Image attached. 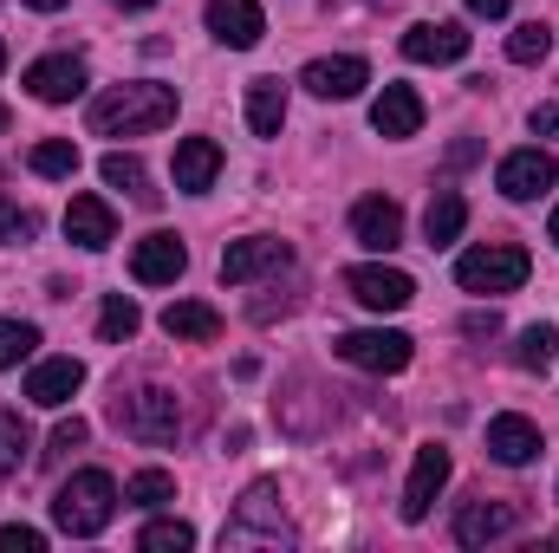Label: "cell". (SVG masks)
Segmentation results:
<instances>
[{"label": "cell", "instance_id": "cell-1", "mask_svg": "<svg viewBox=\"0 0 559 553\" xmlns=\"http://www.w3.org/2000/svg\"><path fill=\"white\" fill-rule=\"evenodd\" d=\"M169 118H176V85H156V79L118 85V92H105V98L85 111L92 138H150V131H163Z\"/></svg>", "mask_w": 559, "mask_h": 553}, {"label": "cell", "instance_id": "cell-2", "mask_svg": "<svg viewBox=\"0 0 559 553\" xmlns=\"http://www.w3.org/2000/svg\"><path fill=\"white\" fill-rule=\"evenodd\" d=\"M118 502H124V495H118V482H111L105 469H79V475L59 482V495H52V528L72 534V541H92V534L111 528Z\"/></svg>", "mask_w": 559, "mask_h": 553}, {"label": "cell", "instance_id": "cell-3", "mask_svg": "<svg viewBox=\"0 0 559 553\" xmlns=\"http://www.w3.org/2000/svg\"><path fill=\"white\" fill-rule=\"evenodd\" d=\"M534 274V261H527V248H514V242H481V248H468L462 261H455V286L462 293H514V286H527Z\"/></svg>", "mask_w": 559, "mask_h": 553}, {"label": "cell", "instance_id": "cell-4", "mask_svg": "<svg viewBox=\"0 0 559 553\" xmlns=\"http://www.w3.org/2000/svg\"><path fill=\"white\" fill-rule=\"evenodd\" d=\"M111 423L124 430V436H138L150 449H163V443H176V430H182V411H176V391H131V398H118L111 404Z\"/></svg>", "mask_w": 559, "mask_h": 553}, {"label": "cell", "instance_id": "cell-5", "mask_svg": "<svg viewBox=\"0 0 559 553\" xmlns=\"http://www.w3.org/2000/svg\"><path fill=\"white\" fill-rule=\"evenodd\" d=\"M332 352L345 358V365H358V372H378V378H397L404 365H411V332H391V326H365V332H338L332 339Z\"/></svg>", "mask_w": 559, "mask_h": 553}, {"label": "cell", "instance_id": "cell-6", "mask_svg": "<svg viewBox=\"0 0 559 553\" xmlns=\"http://www.w3.org/2000/svg\"><path fill=\"white\" fill-rule=\"evenodd\" d=\"M280 489L274 482H254V489H248V495H241V508H235V521H228V534H222V541H228V548H241V541H293V534H286V521H280V502H274Z\"/></svg>", "mask_w": 559, "mask_h": 553}, {"label": "cell", "instance_id": "cell-7", "mask_svg": "<svg viewBox=\"0 0 559 553\" xmlns=\"http://www.w3.org/2000/svg\"><path fill=\"white\" fill-rule=\"evenodd\" d=\"M345 293L358 299V306H371V313H404L411 299H417V280L404 274V268H345Z\"/></svg>", "mask_w": 559, "mask_h": 553}, {"label": "cell", "instance_id": "cell-8", "mask_svg": "<svg viewBox=\"0 0 559 553\" xmlns=\"http://www.w3.org/2000/svg\"><path fill=\"white\" fill-rule=\"evenodd\" d=\"M442 482H449V449H442V443H423L417 462H411V482H404V502H397V515H404L411 528L429 521V508H436Z\"/></svg>", "mask_w": 559, "mask_h": 553}, {"label": "cell", "instance_id": "cell-9", "mask_svg": "<svg viewBox=\"0 0 559 553\" xmlns=\"http://www.w3.org/2000/svg\"><path fill=\"white\" fill-rule=\"evenodd\" d=\"M495 183H501V196L508 202H534L540 189H554L559 183V163H554V150H514V156H501V169H495Z\"/></svg>", "mask_w": 559, "mask_h": 553}, {"label": "cell", "instance_id": "cell-10", "mask_svg": "<svg viewBox=\"0 0 559 553\" xmlns=\"http://www.w3.org/2000/svg\"><path fill=\"white\" fill-rule=\"evenodd\" d=\"M280 268H293V248L274 242V235H248V242H228V248H222V280H228V286L280 274Z\"/></svg>", "mask_w": 559, "mask_h": 553}, {"label": "cell", "instance_id": "cell-11", "mask_svg": "<svg viewBox=\"0 0 559 553\" xmlns=\"http://www.w3.org/2000/svg\"><path fill=\"white\" fill-rule=\"evenodd\" d=\"M404 59H417V66H455V59H468V26L462 20H417L404 33Z\"/></svg>", "mask_w": 559, "mask_h": 553}, {"label": "cell", "instance_id": "cell-12", "mask_svg": "<svg viewBox=\"0 0 559 553\" xmlns=\"http://www.w3.org/2000/svg\"><path fill=\"white\" fill-rule=\"evenodd\" d=\"M26 92L39 105H72L85 92V59L79 52H52V59H33L26 66Z\"/></svg>", "mask_w": 559, "mask_h": 553}, {"label": "cell", "instance_id": "cell-13", "mask_svg": "<svg viewBox=\"0 0 559 553\" xmlns=\"http://www.w3.org/2000/svg\"><path fill=\"white\" fill-rule=\"evenodd\" d=\"M540 449H547V443H540V423H534V416L501 411L495 423H488V456H495L501 469H527Z\"/></svg>", "mask_w": 559, "mask_h": 553}, {"label": "cell", "instance_id": "cell-14", "mask_svg": "<svg viewBox=\"0 0 559 553\" xmlns=\"http://www.w3.org/2000/svg\"><path fill=\"white\" fill-rule=\"evenodd\" d=\"M299 85H306L312 98H358V92L371 85V66H365L358 52H338V59H312V66L299 72Z\"/></svg>", "mask_w": 559, "mask_h": 553}, {"label": "cell", "instance_id": "cell-15", "mask_svg": "<svg viewBox=\"0 0 559 553\" xmlns=\"http://www.w3.org/2000/svg\"><path fill=\"white\" fill-rule=\"evenodd\" d=\"M352 235H358V248L391 255L404 242V209L391 196H365V202H352Z\"/></svg>", "mask_w": 559, "mask_h": 553}, {"label": "cell", "instance_id": "cell-16", "mask_svg": "<svg viewBox=\"0 0 559 553\" xmlns=\"http://www.w3.org/2000/svg\"><path fill=\"white\" fill-rule=\"evenodd\" d=\"M182 268H189V248L176 235H143L138 248H131V280L138 286H176Z\"/></svg>", "mask_w": 559, "mask_h": 553}, {"label": "cell", "instance_id": "cell-17", "mask_svg": "<svg viewBox=\"0 0 559 553\" xmlns=\"http://www.w3.org/2000/svg\"><path fill=\"white\" fill-rule=\"evenodd\" d=\"M79 385H85V365H79V358H39V365L26 372V404L59 411V404L79 398Z\"/></svg>", "mask_w": 559, "mask_h": 553}, {"label": "cell", "instance_id": "cell-18", "mask_svg": "<svg viewBox=\"0 0 559 553\" xmlns=\"http://www.w3.org/2000/svg\"><path fill=\"white\" fill-rule=\"evenodd\" d=\"M514 528H521V502H468L455 515V541L462 548H488V541H501Z\"/></svg>", "mask_w": 559, "mask_h": 553}, {"label": "cell", "instance_id": "cell-19", "mask_svg": "<svg viewBox=\"0 0 559 553\" xmlns=\"http://www.w3.org/2000/svg\"><path fill=\"white\" fill-rule=\"evenodd\" d=\"M176 189L182 196H209L215 189V176H222V143L215 138H182L176 143Z\"/></svg>", "mask_w": 559, "mask_h": 553}, {"label": "cell", "instance_id": "cell-20", "mask_svg": "<svg viewBox=\"0 0 559 553\" xmlns=\"http://www.w3.org/2000/svg\"><path fill=\"white\" fill-rule=\"evenodd\" d=\"M209 33H215L222 46L248 52V46H261L267 20H261V7H254V0H209Z\"/></svg>", "mask_w": 559, "mask_h": 553}, {"label": "cell", "instance_id": "cell-21", "mask_svg": "<svg viewBox=\"0 0 559 553\" xmlns=\"http://www.w3.org/2000/svg\"><path fill=\"white\" fill-rule=\"evenodd\" d=\"M371 131H378V138H417V131H423L417 85H384V92H378V105H371Z\"/></svg>", "mask_w": 559, "mask_h": 553}, {"label": "cell", "instance_id": "cell-22", "mask_svg": "<svg viewBox=\"0 0 559 553\" xmlns=\"http://www.w3.org/2000/svg\"><path fill=\"white\" fill-rule=\"evenodd\" d=\"M66 235L79 242V248H111L118 242V215H111V202L105 196H72V209H66Z\"/></svg>", "mask_w": 559, "mask_h": 553}, {"label": "cell", "instance_id": "cell-23", "mask_svg": "<svg viewBox=\"0 0 559 553\" xmlns=\"http://www.w3.org/2000/svg\"><path fill=\"white\" fill-rule=\"evenodd\" d=\"M163 332L169 339H189V345H209V339H222V313L209 299H176L163 313Z\"/></svg>", "mask_w": 559, "mask_h": 553}, {"label": "cell", "instance_id": "cell-24", "mask_svg": "<svg viewBox=\"0 0 559 553\" xmlns=\"http://www.w3.org/2000/svg\"><path fill=\"white\" fill-rule=\"evenodd\" d=\"M462 228H468V202H462L455 189H436L429 209H423V235H429V248H449Z\"/></svg>", "mask_w": 559, "mask_h": 553}, {"label": "cell", "instance_id": "cell-25", "mask_svg": "<svg viewBox=\"0 0 559 553\" xmlns=\"http://www.w3.org/2000/svg\"><path fill=\"white\" fill-rule=\"evenodd\" d=\"M248 125H254V138H280V125H286V85L280 79L248 85Z\"/></svg>", "mask_w": 559, "mask_h": 553}, {"label": "cell", "instance_id": "cell-26", "mask_svg": "<svg viewBox=\"0 0 559 553\" xmlns=\"http://www.w3.org/2000/svg\"><path fill=\"white\" fill-rule=\"evenodd\" d=\"M138 326H143L138 299H131V293H105V306H98V339H105V345H124V339H138Z\"/></svg>", "mask_w": 559, "mask_h": 553}, {"label": "cell", "instance_id": "cell-27", "mask_svg": "<svg viewBox=\"0 0 559 553\" xmlns=\"http://www.w3.org/2000/svg\"><path fill=\"white\" fill-rule=\"evenodd\" d=\"M98 169H105V183H111V189H131L138 202H156V189H150V169H143L131 150H111Z\"/></svg>", "mask_w": 559, "mask_h": 553}, {"label": "cell", "instance_id": "cell-28", "mask_svg": "<svg viewBox=\"0 0 559 553\" xmlns=\"http://www.w3.org/2000/svg\"><path fill=\"white\" fill-rule=\"evenodd\" d=\"M124 502H131V508H163V502H176V475H169V469H138V475L124 482Z\"/></svg>", "mask_w": 559, "mask_h": 553}, {"label": "cell", "instance_id": "cell-29", "mask_svg": "<svg viewBox=\"0 0 559 553\" xmlns=\"http://www.w3.org/2000/svg\"><path fill=\"white\" fill-rule=\"evenodd\" d=\"M554 352H559V332L540 319V326H527V332H521L514 365H521V372H547V365H554Z\"/></svg>", "mask_w": 559, "mask_h": 553}, {"label": "cell", "instance_id": "cell-30", "mask_svg": "<svg viewBox=\"0 0 559 553\" xmlns=\"http://www.w3.org/2000/svg\"><path fill=\"white\" fill-rule=\"evenodd\" d=\"M33 176H79V143H66V138H46V143H33Z\"/></svg>", "mask_w": 559, "mask_h": 553}, {"label": "cell", "instance_id": "cell-31", "mask_svg": "<svg viewBox=\"0 0 559 553\" xmlns=\"http://www.w3.org/2000/svg\"><path fill=\"white\" fill-rule=\"evenodd\" d=\"M547 52H554V33H547L540 20H527V26L508 33V59H514V66H540Z\"/></svg>", "mask_w": 559, "mask_h": 553}, {"label": "cell", "instance_id": "cell-32", "mask_svg": "<svg viewBox=\"0 0 559 553\" xmlns=\"http://www.w3.org/2000/svg\"><path fill=\"white\" fill-rule=\"evenodd\" d=\"M33 345H39V332H33L26 319H0V372L26 365V358H33Z\"/></svg>", "mask_w": 559, "mask_h": 553}, {"label": "cell", "instance_id": "cell-33", "mask_svg": "<svg viewBox=\"0 0 559 553\" xmlns=\"http://www.w3.org/2000/svg\"><path fill=\"white\" fill-rule=\"evenodd\" d=\"M138 548L143 553H182V548H195V528L189 521H150L138 534Z\"/></svg>", "mask_w": 559, "mask_h": 553}, {"label": "cell", "instance_id": "cell-34", "mask_svg": "<svg viewBox=\"0 0 559 553\" xmlns=\"http://www.w3.org/2000/svg\"><path fill=\"white\" fill-rule=\"evenodd\" d=\"M20 462H26V423H20V411L0 404V475H13Z\"/></svg>", "mask_w": 559, "mask_h": 553}, {"label": "cell", "instance_id": "cell-35", "mask_svg": "<svg viewBox=\"0 0 559 553\" xmlns=\"http://www.w3.org/2000/svg\"><path fill=\"white\" fill-rule=\"evenodd\" d=\"M85 436H92V430H85V416H66V423L52 430V443H46V462H59V456H72V449H79Z\"/></svg>", "mask_w": 559, "mask_h": 553}, {"label": "cell", "instance_id": "cell-36", "mask_svg": "<svg viewBox=\"0 0 559 553\" xmlns=\"http://www.w3.org/2000/svg\"><path fill=\"white\" fill-rule=\"evenodd\" d=\"M33 235H39L33 209H0V242H33Z\"/></svg>", "mask_w": 559, "mask_h": 553}, {"label": "cell", "instance_id": "cell-37", "mask_svg": "<svg viewBox=\"0 0 559 553\" xmlns=\"http://www.w3.org/2000/svg\"><path fill=\"white\" fill-rule=\"evenodd\" d=\"M39 553L46 548V534H39V528H0V553Z\"/></svg>", "mask_w": 559, "mask_h": 553}, {"label": "cell", "instance_id": "cell-38", "mask_svg": "<svg viewBox=\"0 0 559 553\" xmlns=\"http://www.w3.org/2000/svg\"><path fill=\"white\" fill-rule=\"evenodd\" d=\"M462 332H468V339H495V332H501V313H495V306H488V313H468Z\"/></svg>", "mask_w": 559, "mask_h": 553}, {"label": "cell", "instance_id": "cell-39", "mask_svg": "<svg viewBox=\"0 0 559 553\" xmlns=\"http://www.w3.org/2000/svg\"><path fill=\"white\" fill-rule=\"evenodd\" d=\"M534 138H559V105H534Z\"/></svg>", "mask_w": 559, "mask_h": 553}, {"label": "cell", "instance_id": "cell-40", "mask_svg": "<svg viewBox=\"0 0 559 553\" xmlns=\"http://www.w3.org/2000/svg\"><path fill=\"white\" fill-rule=\"evenodd\" d=\"M508 7H514V0H468V13H481V20H501Z\"/></svg>", "mask_w": 559, "mask_h": 553}, {"label": "cell", "instance_id": "cell-41", "mask_svg": "<svg viewBox=\"0 0 559 553\" xmlns=\"http://www.w3.org/2000/svg\"><path fill=\"white\" fill-rule=\"evenodd\" d=\"M111 7H124V13H143V7H156V0H111Z\"/></svg>", "mask_w": 559, "mask_h": 553}, {"label": "cell", "instance_id": "cell-42", "mask_svg": "<svg viewBox=\"0 0 559 553\" xmlns=\"http://www.w3.org/2000/svg\"><path fill=\"white\" fill-rule=\"evenodd\" d=\"M26 7H39V13H59V7H66V0H26Z\"/></svg>", "mask_w": 559, "mask_h": 553}, {"label": "cell", "instance_id": "cell-43", "mask_svg": "<svg viewBox=\"0 0 559 553\" xmlns=\"http://www.w3.org/2000/svg\"><path fill=\"white\" fill-rule=\"evenodd\" d=\"M547 242H554V248H559V209H554V222H547Z\"/></svg>", "mask_w": 559, "mask_h": 553}, {"label": "cell", "instance_id": "cell-44", "mask_svg": "<svg viewBox=\"0 0 559 553\" xmlns=\"http://www.w3.org/2000/svg\"><path fill=\"white\" fill-rule=\"evenodd\" d=\"M0 131H7V105H0Z\"/></svg>", "mask_w": 559, "mask_h": 553}, {"label": "cell", "instance_id": "cell-45", "mask_svg": "<svg viewBox=\"0 0 559 553\" xmlns=\"http://www.w3.org/2000/svg\"><path fill=\"white\" fill-rule=\"evenodd\" d=\"M0 66H7V46H0Z\"/></svg>", "mask_w": 559, "mask_h": 553}]
</instances>
